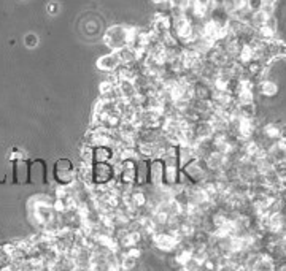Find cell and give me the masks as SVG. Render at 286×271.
<instances>
[{"label":"cell","instance_id":"obj_1","mask_svg":"<svg viewBox=\"0 0 286 271\" xmlns=\"http://www.w3.org/2000/svg\"><path fill=\"white\" fill-rule=\"evenodd\" d=\"M116 181L111 163H92V186H108Z\"/></svg>","mask_w":286,"mask_h":271},{"label":"cell","instance_id":"obj_2","mask_svg":"<svg viewBox=\"0 0 286 271\" xmlns=\"http://www.w3.org/2000/svg\"><path fill=\"white\" fill-rule=\"evenodd\" d=\"M105 43L111 48V51H116L123 46H127L126 43V25H113L105 33Z\"/></svg>","mask_w":286,"mask_h":271},{"label":"cell","instance_id":"obj_3","mask_svg":"<svg viewBox=\"0 0 286 271\" xmlns=\"http://www.w3.org/2000/svg\"><path fill=\"white\" fill-rule=\"evenodd\" d=\"M119 59L116 56V52L115 51H111L110 54L107 56H102L99 59V62H97V67L99 70H102V72H105V73H113L116 72V68L119 67Z\"/></svg>","mask_w":286,"mask_h":271},{"label":"cell","instance_id":"obj_4","mask_svg":"<svg viewBox=\"0 0 286 271\" xmlns=\"http://www.w3.org/2000/svg\"><path fill=\"white\" fill-rule=\"evenodd\" d=\"M256 89L261 92L263 95H266V97H274V95L277 94V91H279V87H277V84L271 80H264L261 83H258Z\"/></svg>","mask_w":286,"mask_h":271},{"label":"cell","instance_id":"obj_5","mask_svg":"<svg viewBox=\"0 0 286 271\" xmlns=\"http://www.w3.org/2000/svg\"><path fill=\"white\" fill-rule=\"evenodd\" d=\"M25 45H27L29 48H33V46H35L37 45V37H35V35H27V37H25Z\"/></svg>","mask_w":286,"mask_h":271}]
</instances>
